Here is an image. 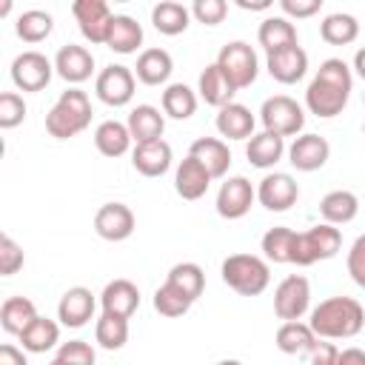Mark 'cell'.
Instances as JSON below:
<instances>
[{
	"label": "cell",
	"instance_id": "cell-1",
	"mask_svg": "<svg viewBox=\"0 0 365 365\" xmlns=\"http://www.w3.org/2000/svg\"><path fill=\"white\" fill-rule=\"evenodd\" d=\"M351 86H354V77H351V68L345 60H339V57L322 60L314 80L305 88L308 111L322 120L342 114V108L348 106V97H351Z\"/></svg>",
	"mask_w": 365,
	"mask_h": 365
},
{
	"label": "cell",
	"instance_id": "cell-2",
	"mask_svg": "<svg viewBox=\"0 0 365 365\" xmlns=\"http://www.w3.org/2000/svg\"><path fill=\"white\" fill-rule=\"evenodd\" d=\"M308 325L319 339H351L362 331L365 311L354 297H328L311 311Z\"/></svg>",
	"mask_w": 365,
	"mask_h": 365
},
{
	"label": "cell",
	"instance_id": "cell-3",
	"mask_svg": "<svg viewBox=\"0 0 365 365\" xmlns=\"http://www.w3.org/2000/svg\"><path fill=\"white\" fill-rule=\"evenodd\" d=\"M91 123V100L80 88H68L60 94V100L46 114V131L54 140H68L86 131Z\"/></svg>",
	"mask_w": 365,
	"mask_h": 365
},
{
	"label": "cell",
	"instance_id": "cell-4",
	"mask_svg": "<svg viewBox=\"0 0 365 365\" xmlns=\"http://www.w3.org/2000/svg\"><path fill=\"white\" fill-rule=\"evenodd\" d=\"M222 282L242 297H257L268 288L271 271L268 262L254 254H231L222 259Z\"/></svg>",
	"mask_w": 365,
	"mask_h": 365
},
{
	"label": "cell",
	"instance_id": "cell-5",
	"mask_svg": "<svg viewBox=\"0 0 365 365\" xmlns=\"http://www.w3.org/2000/svg\"><path fill=\"white\" fill-rule=\"evenodd\" d=\"M342 248V234L336 225H328V222H319L302 234H297V242H294V265H314L319 259H331L336 257Z\"/></svg>",
	"mask_w": 365,
	"mask_h": 365
},
{
	"label": "cell",
	"instance_id": "cell-6",
	"mask_svg": "<svg viewBox=\"0 0 365 365\" xmlns=\"http://www.w3.org/2000/svg\"><path fill=\"white\" fill-rule=\"evenodd\" d=\"M259 120H262L265 131L279 134L282 140L299 134L302 125H305L302 106H299L297 100H291L288 94H274V97H268V100L262 103V108H259Z\"/></svg>",
	"mask_w": 365,
	"mask_h": 365
},
{
	"label": "cell",
	"instance_id": "cell-7",
	"mask_svg": "<svg viewBox=\"0 0 365 365\" xmlns=\"http://www.w3.org/2000/svg\"><path fill=\"white\" fill-rule=\"evenodd\" d=\"M217 66L220 71L231 80V86L240 91V88H248L254 80H257V71H259V63H257V54L248 43L242 40H234V43H225L217 54Z\"/></svg>",
	"mask_w": 365,
	"mask_h": 365
},
{
	"label": "cell",
	"instance_id": "cell-8",
	"mask_svg": "<svg viewBox=\"0 0 365 365\" xmlns=\"http://www.w3.org/2000/svg\"><path fill=\"white\" fill-rule=\"evenodd\" d=\"M54 74V63L40 51H23L11 63V83L20 91H43Z\"/></svg>",
	"mask_w": 365,
	"mask_h": 365
},
{
	"label": "cell",
	"instance_id": "cell-9",
	"mask_svg": "<svg viewBox=\"0 0 365 365\" xmlns=\"http://www.w3.org/2000/svg\"><path fill=\"white\" fill-rule=\"evenodd\" d=\"M94 91L100 97V103L111 106V108H120V106H128L131 97H134V71L128 66H106L100 74H97V83H94Z\"/></svg>",
	"mask_w": 365,
	"mask_h": 365
},
{
	"label": "cell",
	"instance_id": "cell-10",
	"mask_svg": "<svg viewBox=\"0 0 365 365\" xmlns=\"http://www.w3.org/2000/svg\"><path fill=\"white\" fill-rule=\"evenodd\" d=\"M308 305H311V285H308V279L302 274H291L277 285L274 311H277L279 319L294 322L308 311Z\"/></svg>",
	"mask_w": 365,
	"mask_h": 365
},
{
	"label": "cell",
	"instance_id": "cell-11",
	"mask_svg": "<svg viewBox=\"0 0 365 365\" xmlns=\"http://www.w3.org/2000/svg\"><path fill=\"white\" fill-rule=\"evenodd\" d=\"M71 14L80 26V34L88 43H103L106 46V37H108V29H111V20H114L106 0H77L71 6Z\"/></svg>",
	"mask_w": 365,
	"mask_h": 365
},
{
	"label": "cell",
	"instance_id": "cell-12",
	"mask_svg": "<svg viewBox=\"0 0 365 365\" xmlns=\"http://www.w3.org/2000/svg\"><path fill=\"white\" fill-rule=\"evenodd\" d=\"M254 197L257 191L245 177H228L217 191V214L222 220H240L251 211Z\"/></svg>",
	"mask_w": 365,
	"mask_h": 365
},
{
	"label": "cell",
	"instance_id": "cell-13",
	"mask_svg": "<svg viewBox=\"0 0 365 365\" xmlns=\"http://www.w3.org/2000/svg\"><path fill=\"white\" fill-rule=\"evenodd\" d=\"M94 231L108 242H123L134 234V214L125 202H106L94 214Z\"/></svg>",
	"mask_w": 365,
	"mask_h": 365
},
{
	"label": "cell",
	"instance_id": "cell-14",
	"mask_svg": "<svg viewBox=\"0 0 365 365\" xmlns=\"http://www.w3.org/2000/svg\"><path fill=\"white\" fill-rule=\"evenodd\" d=\"M299 197V185L291 174H282V171H274V174H265L259 180V188H257V200L268 208V211H288Z\"/></svg>",
	"mask_w": 365,
	"mask_h": 365
},
{
	"label": "cell",
	"instance_id": "cell-15",
	"mask_svg": "<svg viewBox=\"0 0 365 365\" xmlns=\"http://www.w3.org/2000/svg\"><path fill=\"white\" fill-rule=\"evenodd\" d=\"M328 157H331V145L319 134H299L288 148V163L297 171H317L328 163Z\"/></svg>",
	"mask_w": 365,
	"mask_h": 365
},
{
	"label": "cell",
	"instance_id": "cell-16",
	"mask_svg": "<svg viewBox=\"0 0 365 365\" xmlns=\"http://www.w3.org/2000/svg\"><path fill=\"white\" fill-rule=\"evenodd\" d=\"M265 66H268V74L277 83L291 86V83H297V80L305 77V71H308V54H305L302 46H288V48H279V51L268 54Z\"/></svg>",
	"mask_w": 365,
	"mask_h": 365
},
{
	"label": "cell",
	"instance_id": "cell-17",
	"mask_svg": "<svg viewBox=\"0 0 365 365\" xmlns=\"http://www.w3.org/2000/svg\"><path fill=\"white\" fill-rule=\"evenodd\" d=\"M54 71L66 80V83H86L94 71V54L86 46H63L54 57Z\"/></svg>",
	"mask_w": 365,
	"mask_h": 365
},
{
	"label": "cell",
	"instance_id": "cell-18",
	"mask_svg": "<svg viewBox=\"0 0 365 365\" xmlns=\"http://www.w3.org/2000/svg\"><path fill=\"white\" fill-rule=\"evenodd\" d=\"M91 317H94V294H91L88 288L74 285V288H68V291L60 297L57 319H60L66 328H83Z\"/></svg>",
	"mask_w": 365,
	"mask_h": 365
},
{
	"label": "cell",
	"instance_id": "cell-19",
	"mask_svg": "<svg viewBox=\"0 0 365 365\" xmlns=\"http://www.w3.org/2000/svg\"><path fill=\"white\" fill-rule=\"evenodd\" d=\"M100 305L106 314L128 319L140 308V288L131 279H111L100 294Z\"/></svg>",
	"mask_w": 365,
	"mask_h": 365
},
{
	"label": "cell",
	"instance_id": "cell-20",
	"mask_svg": "<svg viewBox=\"0 0 365 365\" xmlns=\"http://www.w3.org/2000/svg\"><path fill=\"white\" fill-rule=\"evenodd\" d=\"M211 174L205 171V165L197 160V157H185L180 165H177V174H174V188L182 200H200L208 185H211Z\"/></svg>",
	"mask_w": 365,
	"mask_h": 365
},
{
	"label": "cell",
	"instance_id": "cell-21",
	"mask_svg": "<svg viewBox=\"0 0 365 365\" xmlns=\"http://www.w3.org/2000/svg\"><path fill=\"white\" fill-rule=\"evenodd\" d=\"M254 114L251 108H245L242 103H228L217 111V131L220 137H228V140H248L254 137Z\"/></svg>",
	"mask_w": 365,
	"mask_h": 365
},
{
	"label": "cell",
	"instance_id": "cell-22",
	"mask_svg": "<svg viewBox=\"0 0 365 365\" xmlns=\"http://www.w3.org/2000/svg\"><path fill=\"white\" fill-rule=\"evenodd\" d=\"M125 125H128L131 140H134L137 145H143V143H157V140H163L165 117H163L160 108H154V106H137V108H131Z\"/></svg>",
	"mask_w": 365,
	"mask_h": 365
},
{
	"label": "cell",
	"instance_id": "cell-23",
	"mask_svg": "<svg viewBox=\"0 0 365 365\" xmlns=\"http://www.w3.org/2000/svg\"><path fill=\"white\" fill-rule=\"evenodd\" d=\"M188 154L197 157L214 180H220V177L228 174L231 151H228V145H225L222 140H217V137H200V140L191 143V151H188Z\"/></svg>",
	"mask_w": 365,
	"mask_h": 365
},
{
	"label": "cell",
	"instance_id": "cell-24",
	"mask_svg": "<svg viewBox=\"0 0 365 365\" xmlns=\"http://www.w3.org/2000/svg\"><path fill=\"white\" fill-rule=\"evenodd\" d=\"M131 163H134V168H137L143 177H163V174L171 168V145H168L165 140L134 145Z\"/></svg>",
	"mask_w": 365,
	"mask_h": 365
},
{
	"label": "cell",
	"instance_id": "cell-25",
	"mask_svg": "<svg viewBox=\"0 0 365 365\" xmlns=\"http://www.w3.org/2000/svg\"><path fill=\"white\" fill-rule=\"evenodd\" d=\"M106 46L117 54H134L143 46V26L128 14H114Z\"/></svg>",
	"mask_w": 365,
	"mask_h": 365
},
{
	"label": "cell",
	"instance_id": "cell-26",
	"mask_svg": "<svg viewBox=\"0 0 365 365\" xmlns=\"http://www.w3.org/2000/svg\"><path fill=\"white\" fill-rule=\"evenodd\" d=\"M137 80L145 83V86H163L171 71H174V60L165 48H145L140 57H137Z\"/></svg>",
	"mask_w": 365,
	"mask_h": 365
},
{
	"label": "cell",
	"instance_id": "cell-27",
	"mask_svg": "<svg viewBox=\"0 0 365 365\" xmlns=\"http://www.w3.org/2000/svg\"><path fill=\"white\" fill-rule=\"evenodd\" d=\"M197 91H200V97H202L208 106H214V108L228 106V103H231V97L237 94V88H234V86H231V80L220 71V66H217V63H211V66H205V68H202L200 83H197Z\"/></svg>",
	"mask_w": 365,
	"mask_h": 365
},
{
	"label": "cell",
	"instance_id": "cell-28",
	"mask_svg": "<svg viewBox=\"0 0 365 365\" xmlns=\"http://www.w3.org/2000/svg\"><path fill=\"white\" fill-rule=\"evenodd\" d=\"M282 154H285V140H282L279 134H271V131L254 134V137L248 140V145H245V157H248V163L257 165V168H271V165H277V163L282 160Z\"/></svg>",
	"mask_w": 365,
	"mask_h": 365
},
{
	"label": "cell",
	"instance_id": "cell-29",
	"mask_svg": "<svg viewBox=\"0 0 365 365\" xmlns=\"http://www.w3.org/2000/svg\"><path fill=\"white\" fill-rule=\"evenodd\" d=\"M319 214L328 225H345L359 214V200L354 191H345V188L328 191L319 202Z\"/></svg>",
	"mask_w": 365,
	"mask_h": 365
},
{
	"label": "cell",
	"instance_id": "cell-30",
	"mask_svg": "<svg viewBox=\"0 0 365 365\" xmlns=\"http://www.w3.org/2000/svg\"><path fill=\"white\" fill-rule=\"evenodd\" d=\"M151 23L160 34L165 37H177L188 29L191 23V9H185L182 3H174V0H163L151 9Z\"/></svg>",
	"mask_w": 365,
	"mask_h": 365
},
{
	"label": "cell",
	"instance_id": "cell-31",
	"mask_svg": "<svg viewBox=\"0 0 365 365\" xmlns=\"http://www.w3.org/2000/svg\"><path fill=\"white\" fill-rule=\"evenodd\" d=\"M257 40L268 54H274L279 48H288V46H299L297 43V29H294V23L288 17H265L259 23Z\"/></svg>",
	"mask_w": 365,
	"mask_h": 365
},
{
	"label": "cell",
	"instance_id": "cell-32",
	"mask_svg": "<svg viewBox=\"0 0 365 365\" xmlns=\"http://www.w3.org/2000/svg\"><path fill=\"white\" fill-rule=\"evenodd\" d=\"M131 131L125 123H117V120H106L97 125L94 131V145L103 157H123L128 148H131Z\"/></svg>",
	"mask_w": 365,
	"mask_h": 365
},
{
	"label": "cell",
	"instance_id": "cell-33",
	"mask_svg": "<svg viewBox=\"0 0 365 365\" xmlns=\"http://www.w3.org/2000/svg\"><path fill=\"white\" fill-rule=\"evenodd\" d=\"M37 308L29 297H9L3 305H0V325L6 334H14L20 336L34 319H37Z\"/></svg>",
	"mask_w": 365,
	"mask_h": 365
},
{
	"label": "cell",
	"instance_id": "cell-34",
	"mask_svg": "<svg viewBox=\"0 0 365 365\" xmlns=\"http://www.w3.org/2000/svg\"><path fill=\"white\" fill-rule=\"evenodd\" d=\"M319 342V336L311 331L308 322H282L279 331H277V348L282 354H311L314 345Z\"/></svg>",
	"mask_w": 365,
	"mask_h": 365
},
{
	"label": "cell",
	"instance_id": "cell-35",
	"mask_svg": "<svg viewBox=\"0 0 365 365\" xmlns=\"http://www.w3.org/2000/svg\"><path fill=\"white\" fill-rule=\"evenodd\" d=\"M60 339V325L54 319H46V317H37L23 334H20V342H23V351L29 354H46L57 345Z\"/></svg>",
	"mask_w": 365,
	"mask_h": 365
},
{
	"label": "cell",
	"instance_id": "cell-36",
	"mask_svg": "<svg viewBox=\"0 0 365 365\" xmlns=\"http://www.w3.org/2000/svg\"><path fill=\"white\" fill-rule=\"evenodd\" d=\"M319 37L331 46H348L359 37V23L354 14H345V11H336V14H328L322 23H319Z\"/></svg>",
	"mask_w": 365,
	"mask_h": 365
},
{
	"label": "cell",
	"instance_id": "cell-37",
	"mask_svg": "<svg viewBox=\"0 0 365 365\" xmlns=\"http://www.w3.org/2000/svg\"><path fill=\"white\" fill-rule=\"evenodd\" d=\"M294 242H297V231L285 228V225H277V228H268L262 234V254L268 262H277V265H285L294 259Z\"/></svg>",
	"mask_w": 365,
	"mask_h": 365
},
{
	"label": "cell",
	"instance_id": "cell-38",
	"mask_svg": "<svg viewBox=\"0 0 365 365\" xmlns=\"http://www.w3.org/2000/svg\"><path fill=\"white\" fill-rule=\"evenodd\" d=\"M165 282L174 285L180 294H185V297L194 302V299L202 294V288H205V274H202V268H200L197 262H177V265L168 271Z\"/></svg>",
	"mask_w": 365,
	"mask_h": 365
},
{
	"label": "cell",
	"instance_id": "cell-39",
	"mask_svg": "<svg viewBox=\"0 0 365 365\" xmlns=\"http://www.w3.org/2000/svg\"><path fill=\"white\" fill-rule=\"evenodd\" d=\"M94 339L106 351H120L128 342V319L103 311V317L97 319V328H94Z\"/></svg>",
	"mask_w": 365,
	"mask_h": 365
},
{
	"label": "cell",
	"instance_id": "cell-40",
	"mask_svg": "<svg viewBox=\"0 0 365 365\" xmlns=\"http://www.w3.org/2000/svg\"><path fill=\"white\" fill-rule=\"evenodd\" d=\"M163 111L174 120H188L197 111V94L185 83H171L163 91Z\"/></svg>",
	"mask_w": 365,
	"mask_h": 365
},
{
	"label": "cell",
	"instance_id": "cell-41",
	"mask_svg": "<svg viewBox=\"0 0 365 365\" xmlns=\"http://www.w3.org/2000/svg\"><path fill=\"white\" fill-rule=\"evenodd\" d=\"M51 29H54L51 14H48V11H40V9L23 11V14L17 17V23H14L17 37L26 40V43H40V40H46V37L51 34Z\"/></svg>",
	"mask_w": 365,
	"mask_h": 365
},
{
	"label": "cell",
	"instance_id": "cell-42",
	"mask_svg": "<svg viewBox=\"0 0 365 365\" xmlns=\"http://www.w3.org/2000/svg\"><path fill=\"white\" fill-rule=\"evenodd\" d=\"M188 308H191V299L185 294H180L174 285L163 282L154 291V311L157 314H163V317H182Z\"/></svg>",
	"mask_w": 365,
	"mask_h": 365
},
{
	"label": "cell",
	"instance_id": "cell-43",
	"mask_svg": "<svg viewBox=\"0 0 365 365\" xmlns=\"http://www.w3.org/2000/svg\"><path fill=\"white\" fill-rule=\"evenodd\" d=\"M26 120V100L17 91L0 94V128H14Z\"/></svg>",
	"mask_w": 365,
	"mask_h": 365
},
{
	"label": "cell",
	"instance_id": "cell-44",
	"mask_svg": "<svg viewBox=\"0 0 365 365\" xmlns=\"http://www.w3.org/2000/svg\"><path fill=\"white\" fill-rule=\"evenodd\" d=\"M23 262H26L23 248L9 234H3L0 237V274L3 277H11V274H17L23 268Z\"/></svg>",
	"mask_w": 365,
	"mask_h": 365
},
{
	"label": "cell",
	"instance_id": "cell-45",
	"mask_svg": "<svg viewBox=\"0 0 365 365\" xmlns=\"http://www.w3.org/2000/svg\"><path fill=\"white\" fill-rule=\"evenodd\" d=\"M191 14H194L202 26H217V23L225 20L228 3H225V0H197V3L191 6Z\"/></svg>",
	"mask_w": 365,
	"mask_h": 365
},
{
	"label": "cell",
	"instance_id": "cell-46",
	"mask_svg": "<svg viewBox=\"0 0 365 365\" xmlns=\"http://www.w3.org/2000/svg\"><path fill=\"white\" fill-rule=\"evenodd\" d=\"M57 356H63V359H68V362H74V365H94V359H97L94 348H91L88 342H83V339H68V342H63L60 351H57Z\"/></svg>",
	"mask_w": 365,
	"mask_h": 365
},
{
	"label": "cell",
	"instance_id": "cell-47",
	"mask_svg": "<svg viewBox=\"0 0 365 365\" xmlns=\"http://www.w3.org/2000/svg\"><path fill=\"white\" fill-rule=\"evenodd\" d=\"M348 274L359 288H365V234H359L348 251Z\"/></svg>",
	"mask_w": 365,
	"mask_h": 365
},
{
	"label": "cell",
	"instance_id": "cell-48",
	"mask_svg": "<svg viewBox=\"0 0 365 365\" xmlns=\"http://www.w3.org/2000/svg\"><path fill=\"white\" fill-rule=\"evenodd\" d=\"M279 9L285 11V17H311L322 9V0H279Z\"/></svg>",
	"mask_w": 365,
	"mask_h": 365
},
{
	"label": "cell",
	"instance_id": "cell-49",
	"mask_svg": "<svg viewBox=\"0 0 365 365\" xmlns=\"http://www.w3.org/2000/svg\"><path fill=\"white\" fill-rule=\"evenodd\" d=\"M308 356H311V359H308V365H336L339 351H336V345H334V342H317V345H314V351H311Z\"/></svg>",
	"mask_w": 365,
	"mask_h": 365
},
{
	"label": "cell",
	"instance_id": "cell-50",
	"mask_svg": "<svg viewBox=\"0 0 365 365\" xmlns=\"http://www.w3.org/2000/svg\"><path fill=\"white\" fill-rule=\"evenodd\" d=\"M0 365H29V359H26V354H23L20 348L3 345V348H0Z\"/></svg>",
	"mask_w": 365,
	"mask_h": 365
},
{
	"label": "cell",
	"instance_id": "cell-51",
	"mask_svg": "<svg viewBox=\"0 0 365 365\" xmlns=\"http://www.w3.org/2000/svg\"><path fill=\"white\" fill-rule=\"evenodd\" d=\"M336 365H365V351L362 348H345V351H339Z\"/></svg>",
	"mask_w": 365,
	"mask_h": 365
},
{
	"label": "cell",
	"instance_id": "cell-52",
	"mask_svg": "<svg viewBox=\"0 0 365 365\" xmlns=\"http://www.w3.org/2000/svg\"><path fill=\"white\" fill-rule=\"evenodd\" d=\"M240 9H248V11H262V9H271L268 0H259V3H248V0H237Z\"/></svg>",
	"mask_w": 365,
	"mask_h": 365
},
{
	"label": "cell",
	"instance_id": "cell-53",
	"mask_svg": "<svg viewBox=\"0 0 365 365\" xmlns=\"http://www.w3.org/2000/svg\"><path fill=\"white\" fill-rule=\"evenodd\" d=\"M354 68H356V74L365 80V48H359V51L354 54Z\"/></svg>",
	"mask_w": 365,
	"mask_h": 365
},
{
	"label": "cell",
	"instance_id": "cell-54",
	"mask_svg": "<svg viewBox=\"0 0 365 365\" xmlns=\"http://www.w3.org/2000/svg\"><path fill=\"white\" fill-rule=\"evenodd\" d=\"M48 365H74V362H68V359H63V356H54Z\"/></svg>",
	"mask_w": 365,
	"mask_h": 365
},
{
	"label": "cell",
	"instance_id": "cell-55",
	"mask_svg": "<svg viewBox=\"0 0 365 365\" xmlns=\"http://www.w3.org/2000/svg\"><path fill=\"white\" fill-rule=\"evenodd\" d=\"M217 365H242L240 359H222V362H217Z\"/></svg>",
	"mask_w": 365,
	"mask_h": 365
}]
</instances>
